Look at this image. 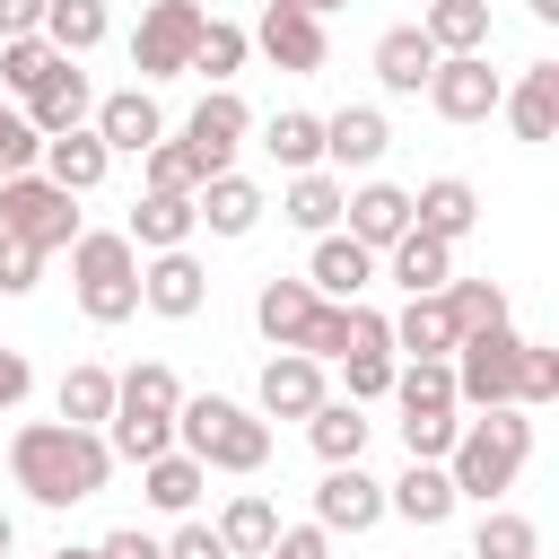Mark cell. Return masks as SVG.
<instances>
[{
  "label": "cell",
  "mask_w": 559,
  "mask_h": 559,
  "mask_svg": "<svg viewBox=\"0 0 559 559\" xmlns=\"http://www.w3.org/2000/svg\"><path fill=\"white\" fill-rule=\"evenodd\" d=\"M341 376H349V402H384L393 393V349H349Z\"/></svg>",
  "instance_id": "c3c4849f"
},
{
  "label": "cell",
  "mask_w": 559,
  "mask_h": 559,
  "mask_svg": "<svg viewBox=\"0 0 559 559\" xmlns=\"http://www.w3.org/2000/svg\"><path fill=\"white\" fill-rule=\"evenodd\" d=\"M44 157V131L26 122V105H0V175H26Z\"/></svg>",
  "instance_id": "7dc6e473"
},
{
  "label": "cell",
  "mask_w": 559,
  "mask_h": 559,
  "mask_svg": "<svg viewBox=\"0 0 559 559\" xmlns=\"http://www.w3.org/2000/svg\"><path fill=\"white\" fill-rule=\"evenodd\" d=\"M96 559H166V542H157V533H140V524H114V533L96 542Z\"/></svg>",
  "instance_id": "f5cc1de1"
},
{
  "label": "cell",
  "mask_w": 559,
  "mask_h": 559,
  "mask_svg": "<svg viewBox=\"0 0 559 559\" xmlns=\"http://www.w3.org/2000/svg\"><path fill=\"white\" fill-rule=\"evenodd\" d=\"M463 559H472V550H463Z\"/></svg>",
  "instance_id": "94428289"
},
{
  "label": "cell",
  "mask_w": 559,
  "mask_h": 559,
  "mask_svg": "<svg viewBox=\"0 0 559 559\" xmlns=\"http://www.w3.org/2000/svg\"><path fill=\"white\" fill-rule=\"evenodd\" d=\"M271 9H306V17H323V9H341V0H271Z\"/></svg>",
  "instance_id": "9f6ffc18"
},
{
  "label": "cell",
  "mask_w": 559,
  "mask_h": 559,
  "mask_svg": "<svg viewBox=\"0 0 559 559\" xmlns=\"http://www.w3.org/2000/svg\"><path fill=\"white\" fill-rule=\"evenodd\" d=\"M262 559H332V533H323V524H280Z\"/></svg>",
  "instance_id": "816d5d0a"
},
{
  "label": "cell",
  "mask_w": 559,
  "mask_h": 559,
  "mask_svg": "<svg viewBox=\"0 0 559 559\" xmlns=\"http://www.w3.org/2000/svg\"><path fill=\"white\" fill-rule=\"evenodd\" d=\"M9 550H17V524H9V507H0V559H9Z\"/></svg>",
  "instance_id": "6f0895ef"
},
{
  "label": "cell",
  "mask_w": 559,
  "mask_h": 559,
  "mask_svg": "<svg viewBox=\"0 0 559 559\" xmlns=\"http://www.w3.org/2000/svg\"><path fill=\"white\" fill-rule=\"evenodd\" d=\"M245 131H253V105H245L236 87H210V96L183 114V131H175V140L201 157V175H227V166H236V148H245Z\"/></svg>",
  "instance_id": "9c48e42d"
},
{
  "label": "cell",
  "mask_w": 559,
  "mask_h": 559,
  "mask_svg": "<svg viewBox=\"0 0 559 559\" xmlns=\"http://www.w3.org/2000/svg\"><path fill=\"white\" fill-rule=\"evenodd\" d=\"M52 402H61V419H70V428H105V419H114V367L79 358V367L61 376V393H52Z\"/></svg>",
  "instance_id": "836d02e7"
},
{
  "label": "cell",
  "mask_w": 559,
  "mask_h": 559,
  "mask_svg": "<svg viewBox=\"0 0 559 559\" xmlns=\"http://www.w3.org/2000/svg\"><path fill=\"white\" fill-rule=\"evenodd\" d=\"M0 236H17V245H35V253H70V236H79V192H61L44 166L0 175Z\"/></svg>",
  "instance_id": "5b68a950"
},
{
  "label": "cell",
  "mask_w": 559,
  "mask_h": 559,
  "mask_svg": "<svg viewBox=\"0 0 559 559\" xmlns=\"http://www.w3.org/2000/svg\"><path fill=\"white\" fill-rule=\"evenodd\" d=\"M306 437H314L323 463H358V454H367V402H332V393H323V402L306 411Z\"/></svg>",
  "instance_id": "4dcf8cb0"
},
{
  "label": "cell",
  "mask_w": 559,
  "mask_h": 559,
  "mask_svg": "<svg viewBox=\"0 0 559 559\" xmlns=\"http://www.w3.org/2000/svg\"><path fill=\"white\" fill-rule=\"evenodd\" d=\"M428 70H437V44H428L419 26H384V35H376V87H384V96H419Z\"/></svg>",
  "instance_id": "cb8c5ba5"
},
{
  "label": "cell",
  "mask_w": 559,
  "mask_h": 559,
  "mask_svg": "<svg viewBox=\"0 0 559 559\" xmlns=\"http://www.w3.org/2000/svg\"><path fill=\"white\" fill-rule=\"evenodd\" d=\"M341 218H349V236H358L367 253H384V245H393V236L411 227V192H402V183H376V175H367V183H358V192L341 201Z\"/></svg>",
  "instance_id": "603a6c76"
},
{
  "label": "cell",
  "mask_w": 559,
  "mask_h": 559,
  "mask_svg": "<svg viewBox=\"0 0 559 559\" xmlns=\"http://www.w3.org/2000/svg\"><path fill=\"white\" fill-rule=\"evenodd\" d=\"M52 61H61V52H52L44 35H0V87H9V96H35Z\"/></svg>",
  "instance_id": "7bdbcfd3"
},
{
  "label": "cell",
  "mask_w": 559,
  "mask_h": 559,
  "mask_svg": "<svg viewBox=\"0 0 559 559\" xmlns=\"http://www.w3.org/2000/svg\"><path fill=\"white\" fill-rule=\"evenodd\" d=\"M384 332H393L402 358H454V323H445L437 297H402V314H384Z\"/></svg>",
  "instance_id": "f546056e"
},
{
  "label": "cell",
  "mask_w": 559,
  "mask_h": 559,
  "mask_svg": "<svg viewBox=\"0 0 559 559\" xmlns=\"http://www.w3.org/2000/svg\"><path fill=\"white\" fill-rule=\"evenodd\" d=\"M9 480L35 507H87L114 480V445L105 428H70V419H26L9 437Z\"/></svg>",
  "instance_id": "6da1fadb"
},
{
  "label": "cell",
  "mask_w": 559,
  "mask_h": 559,
  "mask_svg": "<svg viewBox=\"0 0 559 559\" xmlns=\"http://www.w3.org/2000/svg\"><path fill=\"white\" fill-rule=\"evenodd\" d=\"M314 402H323V358H306V349L262 358V376H253V411L262 419H306Z\"/></svg>",
  "instance_id": "7c38bea8"
},
{
  "label": "cell",
  "mask_w": 559,
  "mask_h": 559,
  "mask_svg": "<svg viewBox=\"0 0 559 559\" xmlns=\"http://www.w3.org/2000/svg\"><path fill=\"white\" fill-rule=\"evenodd\" d=\"M411 227H419V236H437V245H463V236L480 227V192H472L463 175H437V183H419V192H411Z\"/></svg>",
  "instance_id": "d6986e66"
},
{
  "label": "cell",
  "mask_w": 559,
  "mask_h": 559,
  "mask_svg": "<svg viewBox=\"0 0 559 559\" xmlns=\"http://www.w3.org/2000/svg\"><path fill=\"white\" fill-rule=\"evenodd\" d=\"M35 166H44V175H52L61 192H96V183H105V166H114V148H105V140H96V131L79 122V131H52Z\"/></svg>",
  "instance_id": "d4e9b609"
},
{
  "label": "cell",
  "mask_w": 559,
  "mask_h": 559,
  "mask_svg": "<svg viewBox=\"0 0 559 559\" xmlns=\"http://www.w3.org/2000/svg\"><path fill=\"white\" fill-rule=\"evenodd\" d=\"M341 201H349V183H341L332 166H306V175H288L280 218H288V227H306V236H332V227H341Z\"/></svg>",
  "instance_id": "484cf974"
},
{
  "label": "cell",
  "mask_w": 559,
  "mask_h": 559,
  "mask_svg": "<svg viewBox=\"0 0 559 559\" xmlns=\"http://www.w3.org/2000/svg\"><path fill=\"white\" fill-rule=\"evenodd\" d=\"M367 280H376V253H367V245H358L349 227L314 236V253H306V288H314V297L349 306V297H367Z\"/></svg>",
  "instance_id": "5bb4252c"
},
{
  "label": "cell",
  "mask_w": 559,
  "mask_h": 559,
  "mask_svg": "<svg viewBox=\"0 0 559 559\" xmlns=\"http://www.w3.org/2000/svg\"><path fill=\"white\" fill-rule=\"evenodd\" d=\"M498 114L515 122V140H559V61H533V70L498 96Z\"/></svg>",
  "instance_id": "7402d4cb"
},
{
  "label": "cell",
  "mask_w": 559,
  "mask_h": 559,
  "mask_svg": "<svg viewBox=\"0 0 559 559\" xmlns=\"http://www.w3.org/2000/svg\"><path fill=\"white\" fill-rule=\"evenodd\" d=\"M52 559H96V550H52Z\"/></svg>",
  "instance_id": "91938a15"
},
{
  "label": "cell",
  "mask_w": 559,
  "mask_h": 559,
  "mask_svg": "<svg viewBox=\"0 0 559 559\" xmlns=\"http://www.w3.org/2000/svg\"><path fill=\"white\" fill-rule=\"evenodd\" d=\"M419 35L437 52H489V0H428L419 9Z\"/></svg>",
  "instance_id": "1f68e13d"
},
{
  "label": "cell",
  "mask_w": 559,
  "mask_h": 559,
  "mask_svg": "<svg viewBox=\"0 0 559 559\" xmlns=\"http://www.w3.org/2000/svg\"><path fill=\"white\" fill-rule=\"evenodd\" d=\"M175 402H183V384H175L166 358H140L131 376H114V411H166L175 419Z\"/></svg>",
  "instance_id": "b9f144b4"
},
{
  "label": "cell",
  "mask_w": 559,
  "mask_h": 559,
  "mask_svg": "<svg viewBox=\"0 0 559 559\" xmlns=\"http://www.w3.org/2000/svg\"><path fill=\"white\" fill-rule=\"evenodd\" d=\"M454 411H402V445H411V463H445V445H454Z\"/></svg>",
  "instance_id": "bcb514c9"
},
{
  "label": "cell",
  "mask_w": 559,
  "mask_h": 559,
  "mask_svg": "<svg viewBox=\"0 0 559 559\" xmlns=\"http://www.w3.org/2000/svg\"><path fill=\"white\" fill-rule=\"evenodd\" d=\"M192 227H201V218H192V192H140L122 236H131L140 253H166V245H192Z\"/></svg>",
  "instance_id": "83f0119b"
},
{
  "label": "cell",
  "mask_w": 559,
  "mask_h": 559,
  "mask_svg": "<svg viewBox=\"0 0 559 559\" xmlns=\"http://www.w3.org/2000/svg\"><path fill=\"white\" fill-rule=\"evenodd\" d=\"M550 393H559V349L524 341V358H515V411H542Z\"/></svg>",
  "instance_id": "f6af8a7d"
},
{
  "label": "cell",
  "mask_w": 559,
  "mask_h": 559,
  "mask_svg": "<svg viewBox=\"0 0 559 559\" xmlns=\"http://www.w3.org/2000/svg\"><path fill=\"white\" fill-rule=\"evenodd\" d=\"M44 26V0H0V35H35Z\"/></svg>",
  "instance_id": "11a10c76"
},
{
  "label": "cell",
  "mask_w": 559,
  "mask_h": 559,
  "mask_svg": "<svg viewBox=\"0 0 559 559\" xmlns=\"http://www.w3.org/2000/svg\"><path fill=\"white\" fill-rule=\"evenodd\" d=\"M140 489H148V507H157V515H192V507H201V489H210V472H201L183 445H166V454H148V463H140Z\"/></svg>",
  "instance_id": "f1b7e54d"
},
{
  "label": "cell",
  "mask_w": 559,
  "mask_h": 559,
  "mask_svg": "<svg viewBox=\"0 0 559 559\" xmlns=\"http://www.w3.org/2000/svg\"><path fill=\"white\" fill-rule=\"evenodd\" d=\"M140 183H148V192H201V157H192L183 140H148V148H140Z\"/></svg>",
  "instance_id": "ee69618b"
},
{
  "label": "cell",
  "mask_w": 559,
  "mask_h": 559,
  "mask_svg": "<svg viewBox=\"0 0 559 559\" xmlns=\"http://www.w3.org/2000/svg\"><path fill=\"white\" fill-rule=\"evenodd\" d=\"M271 533H280V507H271L262 489L227 498V515H218V542H227V559H262V550H271Z\"/></svg>",
  "instance_id": "e575fe53"
},
{
  "label": "cell",
  "mask_w": 559,
  "mask_h": 559,
  "mask_svg": "<svg viewBox=\"0 0 559 559\" xmlns=\"http://www.w3.org/2000/svg\"><path fill=\"white\" fill-rule=\"evenodd\" d=\"M70 288L87 323H131L140 314V245L122 227H79L70 236Z\"/></svg>",
  "instance_id": "277c9868"
},
{
  "label": "cell",
  "mask_w": 559,
  "mask_h": 559,
  "mask_svg": "<svg viewBox=\"0 0 559 559\" xmlns=\"http://www.w3.org/2000/svg\"><path fill=\"white\" fill-rule=\"evenodd\" d=\"M437 306H445L454 341H463V332H489V323H507V288H498V280H445V288H437Z\"/></svg>",
  "instance_id": "74e56055"
},
{
  "label": "cell",
  "mask_w": 559,
  "mask_h": 559,
  "mask_svg": "<svg viewBox=\"0 0 559 559\" xmlns=\"http://www.w3.org/2000/svg\"><path fill=\"white\" fill-rule=\"evenodd\" d=\"M262 210H271V201H262V183H253V175H236V166H227V175H201V192H192V218H201L210 236H253V227H262Z\"/></svg>",
  "instance_id": "e0dca14e"
},
{
  "label": "cell",
  "mask_w": 559,
  "mask_h": 559,
  "mask_svg": "<svg viewBox=\"0 0 559 559\" xmlns=\"http://www.w3.org/2000/svg\"><path fill=\"white\" fill-rule=\"evenodd\" d=\"M26 393H35V367H26V349H0V419H9Z\"/></svg>",
  "instance_id": "db71d44e"
},
{
  "label": "cell",
  "mask_w": 559,
  "mask_h": 559,
  "mask_svg": "<svg viewBox=\"0 0 559 559\" xmlns=\"http://www.w3.org/2000/svg\"><path fill=\"white\" fill-rule=\"evenodd\" d=\"M166 559H227V542H218V524H192V515H175V533H166Z\"/></svg>",
  "instance_id": "f907efd6"
},
{
  "label": "cell",
  "mask_w": 559,
  "mask_h": 559,
  "mask_svg": "<svg viewBox=\"0 0 559 559\" xmlns=\"http://www.w3.org/2000/svg\"><path fill=\"white\" fill-rule=\"evenodd\" d=\"M245 52H253V35L245 26H227V17H201V35H192V79H210V87H236V70H245Z\"/></svg>",
  "instance_id": "d6a6232c"
},
{
  "label": "cell",
  "mask_w": 559,
  "mask_h": 559,
  "mask_svg": "<svg viewBox=\"0 0 559 559\" xmlns=\"http://www.w3.org/2000/svg\"><path fill=\"white\" fill-rule=\"evenodd\" d=\"M384 148H393V131H384L376 105H341V114H323V166H332V175H367Z\"/></svg>",
  "instance_id": "2e32d148"
},
{
  "label": "cell",
  "mask_w": 559,
  "mask_h": 559,
  "mask_svg": "<svg viewBox=\"0 0 559 559\" xmlns=\"http://www.w3.org/2000/svg\"><path fill=\"white\" fill-rule=\"evenodd\" d=\"M35 35H44L52 52H70V61H79V52H96V44H105V0H44V26H35Z\"/></svg>",
  "instance_id": "d590c367"
},
{
  "label": "cell",
  "mask_w": 559,
  "mask_h": 559,
  "mask_svg": "<svg viewBox=\"0 0 559 559\" xmlns=\"http://www.w3.org/2000/svg\"><path fill=\"white\" fill-rule=\"evenodd\" d=\"M105 445H114V463H148V454L175 445V419L166 411H114L105 419Z\"/></svg>",
  "instance_id": "ab89813d"
},
{
  "label": "cell",
  "mask_w": 559,
  "mask_h": 559,
  "mask_svg": "<svg viewBox=\"0 0 559 559\" xmlns=\"http://www.w3.org/2000/svg\"><path fill=\"white\" fill-rule=\"evenodd\" d=\"M419 96H428L445 122H489L498 96H507V79L489 70V52H437V70H428Z\"/></svg>",
  "instance_id": "ba28073f"
},
{
  "label": "cell",
  "mask_w": 559,
  "mask_h": 559,
  "mask_svg": "<svg viewBox=\"0 0 559 559\" xmlns=\"http://www.w3.org/2000/svg\"><path fill=\"white\" fill-rule=\"evenodd\" d=\"M87 131H96L114 157H140L148 140H166V114H157V96H148V87H122V96H96Z\"/></svg>",
  "instance_id": "9a60e30c"
},
{
  "label": "cell",
  "mask_w": 559,
  "mask_h": 559,
  "mask_svg": "<svg viewBox=\"0 0 559 559\" xmlns=\"http://www.w3.org/2000/svg\"><path fill=\"white\" fill-rule=\"evenodd\" d=\"M524 454H533V419H524L515 402H498V411H480V419L454 428V445H445V480H454V498L498 507V498L515 489Z\"/></svg>",
  "instance_id": "7a4b0ae2"
},
{
  "label": "cell",
  "mask_w": 559,
  "mask_h": 559,
  "mask_svg": "<svg viewBox=\"0 0 559 559\" xmlns=\"http://www.w3.org/2000/svg\"><path fill=\"white\" fill-rule=\"evenodd\" d=\"M454 507H463V498H454L445 463H402V480H384V515H402V524H419V533H437Z\"/></svg>",
  "instance_id": "ffe728a7"
},
{
  "label": "cell",
  "mask_w": 559,
  "mask_h": 559,
  "mask_svg": "<svg viewBox=\"0 0 559 559\" xmlns=\"http://www.w3.org/2000/svg\"><path fill=\"white\" fill-rule=\"evenodd\" d=\"M393 402L402 411H454V367L445 358H402L393 367Z\"/></svg>",
  "instance_id": "60d3db41"
},
{
  "label": "cell",
  "mask_w": 559,
  "mask_h": 559,
  "mask_svg": "<svg viewBox=\"0 0 559 559\" xmlns=\"http://www.w3.org/2000/svg\"><path fill=\"white\" fill-rule=\"evenodd\" d=\"M87 114H96V87H87V70H79V61L61 52V61L44 70V87L26 96V122H35L44 140H52V131H79Z\"/></svg>",
  "instance_id": "ac0fdd59"
},
{
  "label": "cell",
  "mask_w": 559,
  "mask_h": 559,
  "mask_svg": "<svg viewBox=\"0 0 559 559\" xmlns=\"http://www.w3.org/2000/svg\"><path fill=\"white\" fill-rule=\"evenodd\" d=\"M262 148H271L288 175L323 166V114H297V105H288V114H271V122H262Z\"/></svg>",
  "instance_id": "8d00e7d4"
},
{
  "label": "cell",
  "mask_w": 559,
  "mask_h": 559,
  "mask_svg": "<svg viewBox=\"0 0 559 559\" xmlns=\"http://www.w3.org/2000/svg\"><path fill=\"white\" fill-rule=\"evenodd\" d=\"M314 306H323V297H314L306 280H262V288H253V323H262L271 349H297L306 323H314Z\"/></svg>",
  "instance_id": "4316f807"
},
{
  "label": "cell",
  "mask_w": 559,
  "mask_h": 559,
  "mask_svg": "<svg viewBox=\"0 0 559 559\" xmlns=\"http://www.w3.org/2000/svg\"><path fill=\"white\" fill-rule=\"evenodd\" d=\"M253 44L271 52V70H288V79H314L323 70V17H306V9H271L262 0V26H253Z\"/></svg>",
  "instance_id": "4fadbf2b"
},
{
  "label": "cell",
  "mask_w": 559,
  "mask_h": 559,
  "mask_svg": "<svg viewBox=\"0 0 559 559\" xmlns=\"http://www.w3.org/2000/svg\"><path fill=\"white\" fill-rule=\"evenodd\" d=\"M201 17H210L201 0H148V9H140V26H131V70H140V87H157V79H183Z\"/></svg>",
  "instance_id": "52a82bcc"
},
{
  "label": "cell",
  "mask_w": 559,
  "mask_h": 559,
  "mask_svg": "<svg viewBox=\"0 0 559 559\" xmlns=\"http://www.w3.org/2000/svg\"><path fill=\"white\" fill-rule=\"evenodd\" d=\"M376 262L393 271V288H402V297H437V288L454 280V245H437V236H419V227H402Z\"/></svg>",
  "instance_id": "44dd1931"
},
{
  "label": "cell",
  "mask_w": 559,
  "mask_h": 559,
  "mask_svg": "<svg viewBox=\"0 0 559 559\" xmlns=\"http://www.w3.org/2000/svg\"><path fill=\"white\" fill-rule=\"evenodd\" d=\"M314 524H323V533H376V524H384V480H367L358 463H323V480H314Z\"/></svg>",
  "instance_id": "8fae6325"
},
{
  "label": "cell",
  "mask_w": 559,
  "mask_h": 559,
  "mask_svg": "<svg viewBox=\"0 0 559 559\" xmlns=\"http://www.w3.org/2000/svg\"><path fill=\"white\" fill-rule=\"evenodd\" d=\"M140 306H148V314H166V323L201 314V306H210V271H201V253H192V245L140 253Z\"/></svg>",
  "instance_id": "30bf717a"
},
{
  "label": "cell",
  "mask_w": 559,
  "mask_h": 559,
  "mask_svg": "<svg viewBox=\"0 0 559 559\" xmlns=\"http://www.w3.org/2000/svg\"><path fill=\"white\" fill-rule=\"evenodd\" d=\"M524 9H533V17H542V26H550V17H559V0H524Z\"/></svg>",
  "instance_id": "680465c9"
},
{
  "label": "cell",
  "mask_w": 559,
  "mask_h": 559,
  "mask_svg": "<svg viewBox=\"0 0 559 559\" xmlns=\"http://www.w3.org/2000/svg\"><path fill=\"white\" fill-rule=\"evenodd\" d=\"M35 280H44V253L17 245V236H0V297H26Z\"/></svg>",
  "instance_id": "681fc988"
},
{
  "label": "cell",
  "mask_w": 559,
  "mask_h": 559,
  "mask_svg": "<svg viewBox=\"0 0 559 559\" xmlns=\"http://www.w3.org/2000/svg\"><path fill=\"white\" fill-rule=\"evenodd\" d=\"M175 445L201 472H262L271 463V419L227 402V393H183L175 402Z\"/></svg>",
  "instance_id": "3957f363"
},
{
  "label": "cell",
  "mask_w": 559,
  "mask_h": 559,
  "mask_svg": "<svg viewBox=\"0 0 559 559\" xmlns=\"http://www.w3.org/2000/svg\"><path fill=\"white\" fill-rule=\"evenodd\" d=\"M472 559H542L533 515H515V507H480V524H472Z\"/></svg>",
  "instance_id": "f35d334b"
},
{
  "label": "cell",
  "mask_w": 559,
  "mask_h": 559,
  "mask_svg": "<svg viewBox=\"0 0 559 559\" xmlns=\"http://www.w3.org/2000/svg\"><path fill=\"white\" fill-rule=\"evenodd\" d=\"M515 358H524V332L515 323H489V332H463L454 341V411H498L515 402Z\"/></svg>",
  "instance_id": "8992f818"
}]
</instances>
